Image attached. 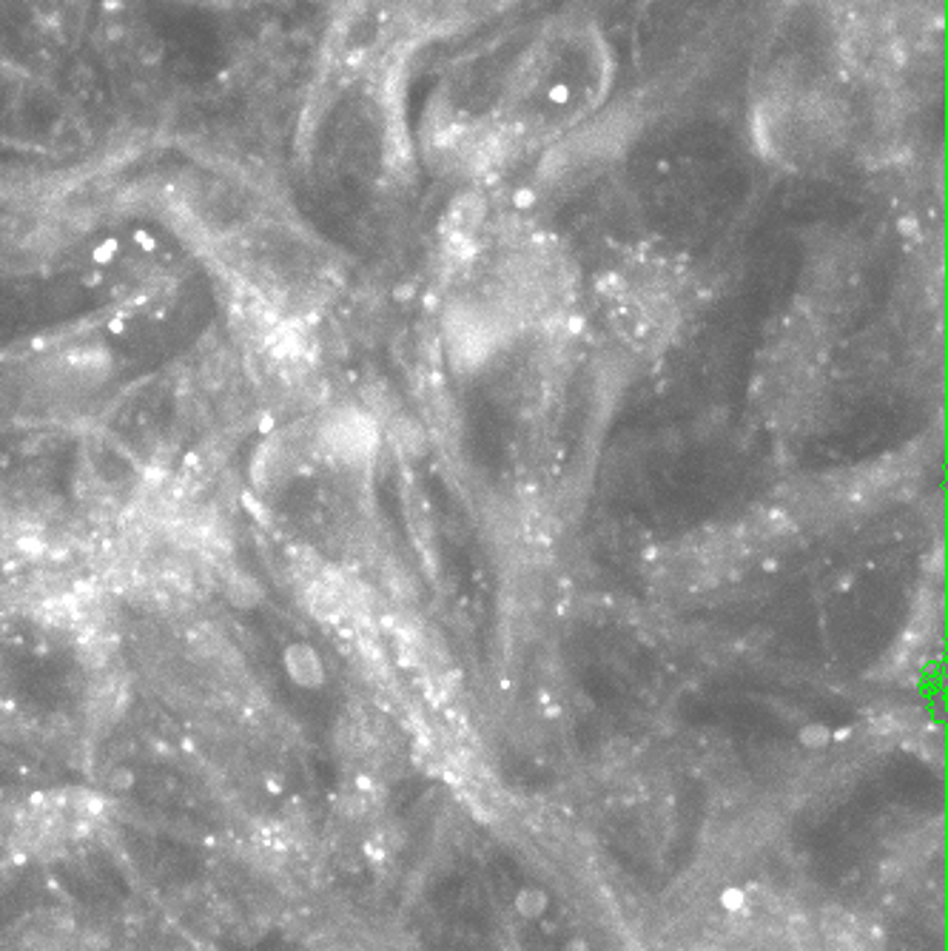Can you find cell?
<instances>
[{"label":"cell","mask_w":948,"mask_h":951,"mask_svg":"<svg viewBox=\"0 0 948 951\" xmlns=\"http://www.w3.org/2000/svg\"><path fill=\"white\" fill-rule=\"evenodd\" d=\"M502 339L499 319L476 305H456L447 314V351L456 368H479Z\"/></svg>","instance_id":"obj_1"},{"label":"cell","mask_w":948,"mask_h":951,"mask_svg":"<svg viewBox=\"0 0 948 951\" xmlns=\"http://www.w3.org/2000/svg\"><path fill=\"white\" fill-rule=\"evenodd\" d=\"M325 439H328V448L334 450L336 456H342L345 462H368L376 450L373 422L356 411L336 416L334 422L325 428Z\"/></svg>","instance_id":"obj_2"},{"label":"cell","mask_w":948,"mask_h":951,"mask_svg":"<svg viewBox=\"0 0 948 951\" xmlns=\"http://www.w3.org/2000/svg\"><path fill=\"white\" fill-rule=\"evenodd\" d=\"M288 670L302 684H319L322 681V664L316 661L314 650H308V647H294L288 653Z\"/></svg>","instance_id":"obj_3"},{"label":"cell","mask_w":948,"mask_h":951,"mask_svg":"<svg viewBox=\"0 0 948 951\" xmlns=\"http://www.w3.org/2000/svg\"><path fill=\"white\" fill-rule=\"evenodd\" d=\"M516 909L524 917H539L544 909H547V892H541V889H521L519 897H516Z\"/></svg>","instance_id":"obj_4"},{"label":"cell","mask_w":948,"mask_h":951,"mask_svg":"<svg viewBox=\"0 0 948 951\" xmlns=\"http://www.w3.org/2000/svg\"><path fill=\"white\" fill-rule=\"evenodd\" d=\"M721 903H724V909H729V912H738V909H744L746 895L741 889L732 886V889H726L724 895H721Z\"/></svg>","instance_id":"obj_5"},{"label":"cell","mask_w":948,"mask_h":951,"mask_svg":"<svg viewBox=\"0 0 948 951\" xmlns=\"http://www.w3.org/2000/svg\"><path fill=\"white\" fill-rule=\"evenodd\" d=\"M567 951H587V946H584V943H573Z\"/></svg>","instance_id":"obj_6"}]
</instances>
